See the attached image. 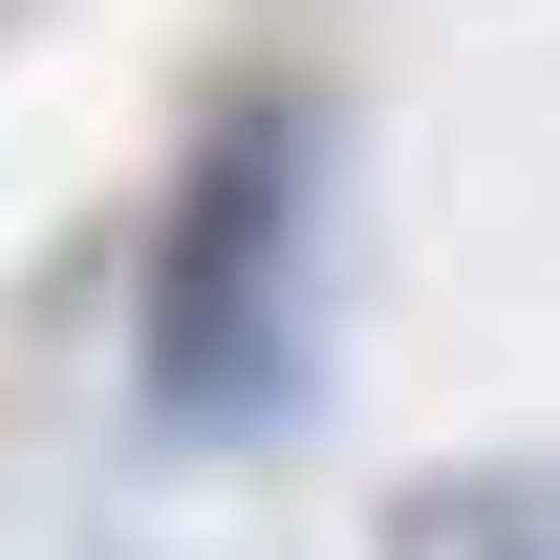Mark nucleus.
<instances>
[{"mask_svg": "<svg viewBox=\"0 0 560 560\" xmlns=\"http://www.w3.org/2000/svg\"><path fill=\"white\" fill-rule=\"evenodd\" d=\"M388 560H560V495L539 475H475V495H410V539Z\"/></svg>", "mask_w": 560, "mask_h": 560, "instance_id": "nucleus-2", "label": "nucleus"}, {"mask_svg": "<svg viewBox=\"0 0 560 560\" xmlns=\"http://www.w3.org/2000/svg\"><path fill=\"white\" fill-rule=\"evenodd\" d=\"M302 259H324V108L237 86L151 215V410L173 431H259L302 388Z\"/></svg>", "mask_w": 560, "mask_h": 560, "instance_id": "nucleus-1", "label": "nucleus"}]
</instances>
